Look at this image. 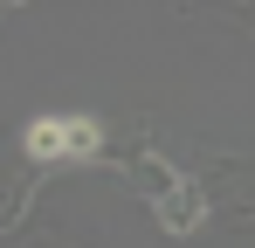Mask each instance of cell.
<instances>
[{
    "label": "cell",
    "mask_w": 255,
    "mask_h": 248,
    "mask_svg": "<svg viewBox=\"0 0 255 248\" xmlns=\"http://www.w3.org/2000/svg\"><path fill=\"white\" fill-rule=\"evenodd\" d=\"M21 152L35 165H90L97 152H104V124L90 118V111H42V118H28V131H21Z\"/></svg>",
    "instance_id": "obj_1"
},
{
    "label": "cell",
    "mask_w": 255,
    "mask_h": 248,
    "mask_svg": "<svg viewBox=\"0 0 255 248\" xmlns=\"http://www.w3.org/2000/svg\"><path fill=\"white\" fill-rule=\"evenodd\" d=\"M138 179H145L152 214H159L166 235H200V228H207V193H200L186 172H172L166 159H145V165H138Z\"/></svg>",
    "instance_id": "obj_2"
}]
</instances>
